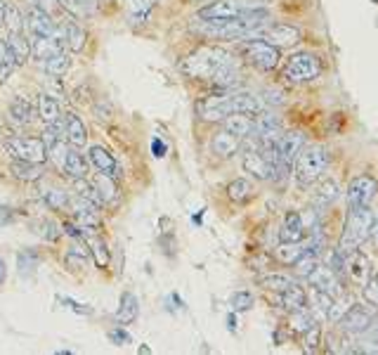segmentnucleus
<instances>
[{"label":"nucleus","instance_id":"aec40b11","mask_svg":"<svg viewBox=\"0 0 378 355\" xmlns=\"http://www.w3.org/2000/svg\"><path fill=\"white\" fill-rule=\"evenodd\" d=\"M308 237V230L303 225V218L298 211H289L282 221V230H279V242H303Z\"/></svg>","mask_w":378,"mask_h":355},{"label":"nucleus","instance_id":"6e6d98bb","mask_svg":"<svg viewBox=\"0 0 378 355\" xmlns=\"http://www.w3.org/2000/svg\"><path fill=\"white\" fill-rule=\"evenodd\" d=\"M64 303H67V308H71V311H76L78 315H90L93 313V308L90 306H83V303H76L74 299H62Z\"/></svg>","mask_w":378,"mask_h":355},{"label":"nucleus","instance_id":"a878e982","mask_svg":"<svg viewBox=\"0 0 378 355\" xmlns=\"http://www.w3.org/2000/svg\"><path fill=\"white\" fill-rule=\"evenodd\" d=\"M10 171L17 180H24V183H38L45 176L43 164H34V161H22V159H12Z\"/></svg>","mask_w":378,"mask_h":355},{"label":"nucleus","instance_id":"4be33fe9","mask_svg":"<svg viewBox=\"0 0 378 355\" xmlns=\"http://www.w3.org/2000/svg\"><path fill=\"white\" fill-rule=\"evenodd\" d=\"M211 150H213V154H218V157L230 159L241 150V140L237 138V135H232L230 131H225V128H223V131L213 133Z\"/></svg>","mask_w":378,"mask_h":355},{"label":"nucleus","instance_id":"9d476101","mask_svg":"<svg viewBox=\"0 0 378 355\" xmlns=\"http://www.w3.org/2000/svg\"><path fill=\"white\" fill-rule=\"evenodd\" d=\"M244 140H249V147L244 150V159H241L244 171L251 173V176L258 178V180H272V178H275V169H272V164L258 150V138H256V135H249V138H244Z\"/></svg>","mask_w":378,"mask_h":355},{"label":"nucleus","instance_id":"f8f14e48","mask_svg":"<svg viewBox=\"0 0 378 355\" xmlns=\"http://www.w3.org/2000/svg\"><path fill=\"white\" fill-rule=\"evenodd\" d=\"M258 38L272 43L279 50H284V48H293V45L301 43L303 31L298 27H291V24H272V27H267V24H265Z\"/></svg>","mask_w":378,"mask_h":355},{"label":"nucleus","instance_id":"864d4df0","mask_svg":"<svg viewBox=\"0 0 378 355\" xmlns=\"http://www.w3.org/2000/svg\"><path fill=\"white\" fill-rule=\"evenodd\" d=\"M31 5H36L38 10L48 12V15H52V17H55V12L62 8L60 0H31Z\"/></svg>","mask_w":378,"mask_h":355},{"label":"nucleus","instance_id":"de8ad7c7","mask_svg":"<svg viewBox=\"0 0 378 355\" xmlns=\"http://www.w3.org/2000/svg\"><path fill=\"white\" fill-rule=\"evenodd\" d=\"M64 126H62V121L60 124H50V126H45V131H43V145L45 147H52L55 142H60L62 138H64Z\"/></svg>","mask_w":378,"mask_h":355},{"label":"nucleus","instance_id":"f03ea898","mask_svg":"<svg viewBox=\"0 0 378 355\" xmlns=\"http://www.w3.org/2000/svg\"><path fill=\"white\" fill-rule=\"evenodd\" d=\"M260 114L263 112V102L253 93L246 90H225L220 95H211L197 102V116L206 124H220L230 114Z\"/></svg>","mask_w":378,"mask_h":355},{"label":"nucleus","instance_id":"39448f33","mask_svg":"<svg viewBox=\"0 0 378 355\" xmlns=\"http://www.w3.org/2000/svg\"><path fill=\"white\" fill-rule=\"evenodd\" d=\"M260 8L263 5L253 3V0H215V3L204 5L199 10V19H204V22H232V19H241Z\"/></svg>","mask_w":378,"mask_h":355},{"label":"nucleus","instance_id":"bb28decb","mask_svg":"<svg viewBox=\"0 0 378 355\" xmlns=\"http://www.w3.org/2000/svg\"><path fill=\"white\" fill-rule=\"evenodd\" d=\"M38 116L45 126L50 124H60L62 121V109H60V102L55 100L52 93H41L38 95Z\"/></svg>","mask_w":378,"mask_h":355},{"label":"nucleus","instance_id":"e433bc0d","mask_svg":"<svg viewBox=\"0 0 378 355\" xmlns=\"http://www.w3.org/2000/svg\"><path fill=\"white\" fill-rule=\"evenodd\" d=\"M41 64H43V69L48 71V76H64V74H69V69H71V57H69V53H60Z\"/></svg>","mask_w":378,"mask_h":355},{"label":"nucleus","instance_id":"20e7f679","mask_svg":"<svg viewBox=\"0 0 378 355\" xmlns=\"http://www.w3.org/2000/svg\"><path fill=\"white\" fill-rule=\"evenodd\" d=\"M374 221H376V213L371 211L369 206L348 209V221H345L343 235L341 240H338V249H341L345 256H350L353 251L360 249L364 242H369Z\"/></svg>","mask_w":378,"mask_h":355},{"label":"nucleus","instance_id":"4c0bfd02","mask_svg":"<svg viewBox=\"0 0 378 355\" xmlns=\"http://www.w3.org/2000/svg\"><path fill=\"white\" fill-rule=\"evenodd\" d=\"M15 69H17L15 55H12L8 41H3V38H0V83L8 81L10 74H12Z\"/></svg>","mask_w":378,"mask_h":355},{"label":"nucleus","instance_id":"f704fd0d","mask_svg":"<svg viewBox=\"0 0 378 355\" xmlns=\"http://www.w3.org/2000/svg\"><path fill=\"white\" fill-rule=\"evenodd\" d=\"M227 197L232 199L234 204H244L253 197V185L246 178H237L227 185Z\"/></svg>","mask_w":378,"mask_h":355},{"label":"nucleus","instance_id":"4d7b16f0","mask_svg":"<svg viewBox=\"0 0 378 355\" xmlns=\"http://www.w3.org/2000/svg\"><path fill=\"white\" fill-rule=\"evenodd\" d=\"M166 152H168L166 142L161 140V138H154V142H152V154H154V157H156V159H164Z\"/></svg>","mask_w":378,"mask_h":355},{"label":"nucleus","instance_id":"4468645a","mask_svg":"<svg viewBox=\"0 0 378 355\" xmlns=\"http://www.w3.org/2000/svg\"><path fill=\"white\" fill-rule=\"evenodd\" d=\"M308 287L312 289H319V292H327L331 296H338L341 294V282H338V275L331 270L327 263H317V268L305 277Z\"/></svg>","mask_w":378,"mask_h":355},{"label":"nucleus","instance_id":"c756f323","mask_svg":"<svg viewBox=\"0 0 378 355\" xmlns=\"http://www.w3.org/2000/svg\"><path fill=\"white\" fill-rule=\"evenodd\" d=\"M138 315H140V301H138V296H135L133 292H126V294L121 296L119 311H116V322L126 327V325H130V322L138 320Z\"/></svg>","mask_w":378,"mask_h":355},{"label":"nucleus","instance_id":"a211bd4d","mask_svg":"<svg viewBox=\"0 0 378 355\" xmlns=\"http://www.w3.org/2000/svg\"><path fill=\"white\" fill-rule=\"evenodd\" d=\"M338 197H341V185H338L334 178H324L322 183L317 185L315 199H312V204H315V211L317 213L327 211L329 206H334L338 202Z\"/></svg>","mask_w":378,"mask_h":355},{"label":"nucleus","instance_id":"0eeeda50","mask_svg":"<svg viewBox=\"0 0 378 355\" xmlns=\"http://www.w3.org/2000/svg\"><path fill=\"white\" fill-rule=\"evenodd\" d=\"M322 76V62L312 53H296L284 62L282 79L289 83H310Z\"/></svg>","mask_w":378,"mask_h":355},{"label":"nucleus","instance_id":"7c9ffc66","mask_svg":"<svg viewBox=\"0 0 378 355\" xmlns=\"http://www.w3.org/2000/svg\"><path fill=\"white\" fill-rule=\"evenodd\" d=\"M305 251H308L305 240L303 242H279V247L275 249V258H277V263H282V266H293Z\"/></svg>","mask_w":378,"mask_h":355},{"label":"nucleus","instance_id":"2f4dec72","mask_svg":"<svg viewBox=\"0 0 378 355\" xmlns=\"http://www.w3.org/2000/svg\"><path fill=\"white\" fill-rule=\"evenodd\" d=\"M298 282V277L296 275H289V273H267L263 277H258V284L263 289H267V292H284V289H289L293 287V284Z\"/></svg>","mask_w":378,"mask_h":355},{"label":"nucleus","instance_id":"a18cd8bd","mask_svg":"<svg viewBox=\"0 0 378 355\" xmlns=\"http://www.w3.org/2000/svg\"><path fill=\"white\" fill-rule=\"evenodd\" d=\"M303 339H305V351L308 353H317L319 351V344H322V327L317 325H312L308 332L303 334Z\"/></svg>","mask_w":378,"mask_h":355},{"label":"nucleus","instance_id":"09e8293b","mask_svg":"<svg viewBox=\"0 0 378 355\" xmlns=\"http://www.w3.org/2000/svg\"><path fill=\"white\" fill-rule=\"evenodd\" d=\"M154 3L156 0H130V15L138 17V19L147 17L149 10L154 8Z\"/></svg>","mask_w":378,"mask_h":355},{"label":"nucleus","instance_id":"1a4fd4ad","mask_svg":"<svg viewBox=\"0 0 378 355\" xmlns=\"http://www.w3.org/2000/svg\"><path fill=\"white\" fill-rule=\"evenodd\" d=\"M376 195H378V180L374 176H367V173L355 176L353 180H350L348 192H345V197H348V209H362V206H371V202L376 199Z\"/></svg>","mask_w":378,"mask_h":355},{"label":"nucleus","instance_id":"58836bf2","mask_svg":"<svg viewBox=\"0 0 378 355\" xmlns=\"http://www.w3.org/2000/svg\"><path fill=\"white\" fill-rule=\"evenodd\" d=\"M289 322H291V329H296V332L305 334L312 325H315L317 320L312 318V313L308 311V308H298V311H291Z\"/></svg>","mask_w":378,"mask_h":355},{"label":"nucleus","instance_id":"393cba45","mask_svg":"<svg viewBox=\"0 0 378 355\" xmlns=\"http://www.w3.org/2000/svg\"><path fill=\"white\" fill-rule=\"evenodd\" d=\"M31 116H34V107L29 105V100L22 98V95H17V98H12L10 107H8V121L15 128H24L31 124Z\"/></svg>","mask_w":378,"mask_h":355},{"label":"nucleus","instance_id":"72a5a7b5","mask_svg":"<svg viewBox=\"0 0 378 355\" xmlns=\"http://www.w3.org/2000/svg\"><path fill=\"white\" fill-rule=\"evenodd\" d=\"M310 301H312V311H310L312 318H315L317 322L319 320H327L329 308H331V303H334V296L327 294V292H319V289H312Z\"/></svg>","mask_w":378,"mask_h":355},{"label":"nucleus","instance_id":"6e6552de","mask_svg":"<svg viewBox=\"0 0 378 355\" xmlns=\"http://www.w3.org/2000/svg\"><path fill=\"white\" fill-rule=\"evenodd\" d=\"M5 152L12 159L34 161V164H45V159H48V147L43 145L41 138H8Z\"/></svg>","mask_w":378,"mask_h":355},{"label":"nucleus","instance_id":"b1692460","mask_svg":"<svg viewBox=\"0 0 378 355\" xmlns=\"http://www.w3.org/2000/svg\"><path fill=\"white\" fill-rule=\"evenodd\" d=\"M90 164L95 166L97 173H104V176H114L119 173V164H116L114 154L102 145H93L90 147Z\"/></svg>","mask_w":378,"mask_h":355},{"label":"nucleus","instance_id":"3c124183","mask_svg":"<svg viewBox=\"0 0 378 355\" xmlns=\"http://www.w3.org/2000/svg\"><path fill=\"white\" fill-rule=\"evenodd\" d=\"M109 339H112V344H116V346H128L130 344V341H133V339H130V334L126 332V327H114L112 329V332H109Z\"/></svg>","mask_w":378,"mask_h":355},{"label":"nucleus","instance_id":"f3484780","mask_svg":"<svg viewBox=\"0 0 378 355\" xmlns=\"http://www.w3.org/2000/svg\"><path fill=\"white\" fill-rule=\"evenodd\" d=\"M64 140H67L71 147H78V150L88 145V128L76 112L64 114Z\"/></svg>","mask_w":378,"mask_h":355},{"label":"nucleus","instance_id":"412c9836","mask_svg":"<svg viewBox=\"0 0 378 355\" xmlns=\"http://www.w3.org/2000/svg\"><path fill=\"white\" fill-rule=\"evenodd\" d=\"M345 273L353 277V282H357V284H360V287H362V284L369 280V275L374 273V270H371L369 256H367V254H362L360 249L353 251V254L348 256V263H345Z\"/></svg>","mask_w":378,"mask_h":355},{"label":"nucleus","instance_id":"a19ab883","mask_svg":"<svg viewBox=\"0 0 378 355\" xmlns=\"http://www.w3.org/2000/svg\"><path fill=\"white\" fill-rule=\"evenodd\" d=\"M317 263H319V258H317L315 254H310V251H305V254L291 266V268H293V275H296V277H303V280H305V277H308V275L312 273V270L317 268Z\"/></svg>","mask_w":378,"mask_h":355},{"label":"nucleus","instance_id":"5701e85b","mask_svg":"<svg viewBox=\"0 0 378 355\" xmlns=\"http://www.w3.org/2000/svg\"><path fill=\"white\" fill-rule=\"evenodd\" d=\"M223 128L225 131H230L232 135H237L239 140L249 138L256 131V116L253 114H230L227 119L223 121Z\"/></svg>","mask_w":378,"mask_h":355},{"label":"nucleus","instance_id":"e2e57ef3","mask_svg":"<svg viewBox=\"0 0 378 355\" xmlns=\"http://www.w3.org/2000/svg\"><path fill=\"white\" fill-rule=\"evenodd\" d=\"M227 325H230L232 332H234V329H237V325H234V315H230V318H227Z\"/></svg>","mask_w":378,"mask_h":355},{"label":"nucleus","instance_id":"8fccbe9b","mask_svg":"<svg viewBox=\"0 0 378 355\" xmlns=\"http://www.w3.org/2000/svg\"><path fill=\"white\" fill-rule=\"evenodd\" d=\"M36 266H38V256L34 251H22V254H19V270H22V273H29V270H34Z\"/></svg>","mask_w":378,"mask_h":355},{"label":"nucleus","instance_id":"f257e3e1","mask_svg":"<svg viewBox=\"0 0 378 355\" xmlns=\"http://www.w3.org/2000/svg\"><path fill=\"white\" fill-rule=\"evenodd\" d=\"M180 71L187 79L211 81L223 90H232L239 86L241 71L237 60L220 45H201L194 53H189L180 64Z\"/></svg>","mask_w":378,"mask_h":355},{"label":"nucleus","instance_id":"7ed1b4c3","mask_svg":"<svg viewBox=\"0 0 378 355\" xmlns=\"http://www.w3.org/2000/svg\"><path fill=\"white\" fill-rule=\"evenodd\" d=\"M331 164V157H329V150L324 145H310V147H303L301 154L293 161V176H296V183L298 187H310L319 183L324 178Z\"/></svg>","mask_w":378,"mask_h":355},{"label":"nucleus","instance_id":"37998d69","mask_svg":"<svg viewBox=\"0 0 378 355\" xmlns=\"http://www.w3.org/2000/svg\"><path fill=\"white\" fill-rule=\"evenodd\" d=\"M253 303H256V299H253L251 292H234L230 306H232L234 313H246V311H251V308H253Z\"/></svg>","mask_w":378,"mask_h":355},{"label":"nucleus","instance_id":"13d9d810","mask_svg":"<svg viewBox=\"0 0 378 355\" xmlns=\"http://www.w3.org/2000/svg\"><path fill=\"white\" fill-rule=\"evenodd\" d=\"M367 337H371V339H376L378 341V308L374 311V315H371V320H369V327H367Z\"/></svg>","mask_w":378,"mask_h":355},{"label":"nucleus","instance_id":"5fc2aeb1","mask_svg":"<svg viewBox=\"0 0 378 355\" xmlns=\"http://www.w3.org/2000/svg\"><path fill=\"white\" fill-rule=\"evenodd\" d=\"M43 237L50 242H55L57 237H60V230H57V223L52 221V218H45L43 221Z\"/></svg>","mask_w":378,"mask_h":355},{"label":"nucleus","instance_id":"423d86ee","mask_svg":"<svg viewBox=\"0 0 378 355\" xmlns=\"http://www.w3.org/2000/svg\"><path fill=\"white\" fill-rule=\"evenodd\" d=\"M239 53L244 57V62H249L251 67L258 71H272L279 67L282 62V53L272 43L263 41V38H249V41H241Z\"/></svg>","mask_w":378,"mask_h":355},{"label":"nucleus","instance_id":"c9c22d12","mask_svg":"<svg viewBox=\"0 0 378 355\" xmlns=\"http://www.w3.org/2000/svg\"><path fill=\"white\" fill-rule=\"evenodd\" d=\"M43 199H45V204H48L52 211H64V213H69V209H71V197H69V192L57 190V187H50V190H45V192H43Z\"/></svg>","mask_w":378,"mask_h":355},{"label":"nucleus","instance_id":"c85d7f7f","mask_svg":"<svg viewBox=\"0 0 378 355\" xmlns=\"http://www.w3.org/2000/svg\"><path fill=\"white\" fill-rule=\"evenodd\" d=\"M277 301L279 306L286 308V311H298V308H308V292L301 287V284H293V287L284 289V292L277 294Z\"/></svg>","mask_w":378,"mask_h":355},{"label":"nucleus","instance_id":"6ab92c4d","mask_svg":"<svg viewBox=\"0 0 378 355\" xmlns=\"http://www.w3.org/2000/svg\"><path fill=\"white\" fill-rule=\"evenodd\" d=\"M62 38H64V43H67V48L71 50V53H83V50H86L88 34L74 17H67L62 22Z\"/></svg>","mask_w":378,"mask_h":355},{"label":"nucleus","instance_id":"052dcab7","mask_svg":"<svg viewBox=\"0 0 378 355\" xmlns=\"http://www.w3.org/2000/svg\"><path fill=\"white\" fill-rule=\"evenodd\" d=\"M369 240L378 247V216H376V221H374V228H371V237H369Z\"/></svg>","mask_w":378,"mask_h":355},{"label":"nucleus","instance_id":"603ef678","mask_svg":"<svg viewBox=\"0 0 378 355\" xmlns=\"http://www.w3.org/2000/svg\"><path fill=\"white\" fill-rule=\"evenodd\" d=\"M62 8H67L71 15H86L88 12V0H60Z\"/></svg>","mask_w":378,"mask_h":355},{"label":"nucleus","instance_id":"bf43d9fd","mask_svg":"<svg viewBox=\"0 0 378 355\" xmlns=\"http://www.w3.org/2000/svg\"><path fill=\"white\" fill-rule=\"evenodd\" d=\"M5 280H8V266H5V261L0 258V287L5 284Z\"/></svg>","mask_w":378,"mask_h":355},{"label":"nucleus","instance_id":"79ce46f5","mask_svg":"<svg viewBox=\"0 0 378 355\" xmlns=\"http://www.w3.org/2000/svg\"><path fill=\"white\" fill-rule=\"evenodd\" d=\"M362 299L369 303V306L378 308V273H371L369 280L362 284Z\"/></svg>","mask_w":378,"mask_h":355},{"label":"nucleus","instance_id":"2eb2a0df","mask_svg":"<svg viewBox=\"0 0 378 355\" xmlns=\"http://www.w3.org/2000/svg\"><path fill=\"white\" fill-rule=\"evenodd\" d=\"M305 133L303 131H289V133H282L277 138V150H279V159H282L284 166H293V161L301 154V150L305 147Z\"/></svg>","mask_w":378,"mask_h":355},{"label":"nucleus","instance_id":"ddd939ff","mask_svg":"<svg viewBox=\"0 0 378 355\" xmlns=\"http://www.w3.org/2000/svg\"><path fill=\"white\" fill-rule=\"evenodd\" d=\"M24 27L31 36H52V38H62V29L55 24V19L48 12L38 10L36 5H31L29 15L24 19ZM64 41V38H62Z\"/></svg>","mask_w":378,"mask_h":355},{"label":"nucleus","instance_id":"680f3d73","mask_svg":"<svg viewBox=\"0 0 378 355\" xmlns=\"http://www.w3.org/2000/svg\"><path fill=\"white\" fill-rule=\"evenodd\" d=\"M5 8H8V3L0 0V27H3V19H5Z\"/></svg>","mask_w":378,"mask_h":355},{"label":"nucleus","instance_id":"c03bdc74","mask_svg":"<svg viewBox=\"0 0 378 355\" xmlns=\"http://www.w3.org/2000/svg\"><path fill=\"white\" fill-rule=\"evenodd\" d=\"M345 263H348V256H345L338 247L327 251V266L334 270L336 275H345Z\"/></svg>","mask_w":378,"mask_h":355},{"label":"nucleus","instance_id":"cd10ccee","mask_svg":"<svg viewBox=\"0 0 378 355\" xmlns=\"http://www.w3.org/2000/svg\"><path fill=\"white\" fill-rule=\"evenodd\" d=\"M93 185H95L97 195H100V199H102L104 206L119 204L121 192H119V185H116V178H114V176H104V173H100V176L93 180Z\"/></svg>","mask_w":378,"mask_h":355},{"label":"nucleus","instance_id":"dca6fc26","mask_svg":"<svg viewBox=\"0 0 378 355\" xmlns=\"http://www.w3.org/2000/svg\"><path fill=\"white\" fill-rule=\"evenodd\" d=\"M60 53H67V43H64L62 38L31 36V57H34L36 62H45Z\"/></svg>","mask_w":378,"mask_h":355},{"label":"nucleus","instance_id":"9b49d317","mask_svg":"<svg viewBox=\"0 0 378 355\" xmlns=\"http://www.w3.org/2000/svg\"><path fill=\"white\" fill-rule=\"evenodd\" d=\"M371 315H374V311L369 308V303L367 306H362V303H350L348 311L341 315V320H338L336 325L341 327L345 334H350V337H357V334L367 332Z\"/></svg>","mask_w":378,"mask_h":355},{"label":"nucleus","instance_id":"473e14b6","mask_svg":"<svg viewBox=\"0 0 378 355\" xmlns=\"http://www.w3.org/2000/svg\"><path fill=\"white\" fill-rule=\"evenodd\" d=\"M5 41H8L12 55H15L17 67H19V64H24V62H29V57H31V41H29V38H26L24 34H10Z\"/></svg>","mask_w":378,"mask_h":355},{"label":"nucleus","instance_id":"ea45409f","mask_svg":"<svg viewBox=\"0 0 378 355\" xmlns=\"http://www.w3.org/2000/svg\"><path fill=\"white\" fill-rule=\"evenodd\" d=\"M3 24L10 29V34H24V17L22 12H19V8L15 3H8V8H5V19Z\"/></svg>","mask_w":378,"mask_h":355},{"label":"nucleus","instance_id":"49530a36","mask_svg":"<svg viewBox=\"0 0 378 355\" xmlns=\"http://www.w3.org/2000/svg\"><path fill=\"white\" fill-rule=\"evenodd\" d=\"M64 263H67V268H71V270H83L88 266V254L86 251H81V247H76L67 254Z\"/></svg>","mask_w":378,"mask_h":355}]
</instances>
